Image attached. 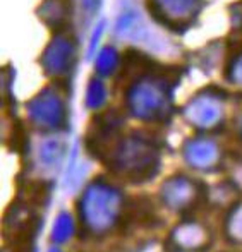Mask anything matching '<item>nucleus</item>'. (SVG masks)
<instances>
[{"label": "nucleus", "mask_w": 242, "mask_h": 252, "mask_svg": "<svg viewBox=\"0 0 242 252\" xmlns=\"http://www.w3.org/2000/svg\"><path fill=\"white\" fill-rule=\"evenodd\" d=\"M115 62H117L115 50H113V48H110V47L103 48V50L100 52L98 62H97L98 72H102V74H105V76H106V74L113 70V67H115Z\"/></svg>", "instance_id": "obj_4"}, {"label": "nucleus", "mask_w": 242, "mask_h": 252, "mask_svg": "<svg viewBox=\"0 0 242 252\" xmlns=\"http://www.w3.org/2000/svg\"><path fill=\"white\" fill-rule=\"evenodd\" d=\"M76 5L77 9L83 10V14H86V17H90L97 10L98 0H76Z\"/></svg>", "instance_id": "obj_6"}, {"label": "nucleus", "mask_w": 242, "mask_h": 252, "mask_svg": "<svg viewBox=\"0 0 242 252\" xmlns=\"http://www.w3.org/2000/svg\"><path fill=\"white\" fill-rule=\"evenodd\" d=\"M41 17L43 21L48 24V26L55 28L60 26V24L66 21V12H67V7L64 0H47L41 7Z\"/></svg>", "instance_id": "obj_3"}, {"label": "nucleus", "mask_w": 242, "mask_h": 252, "mask_svg": "<svg viewBox=\"0 0 242 252\" xmlns=\"http://www.w3.org/2000/svg\"><path fill=\"white\" fill-rule=\"evenodd\" d=\"M74 55V43L67 34H57L52 41H50L47 52L43 55V63L48 70L53 72H60L66 67H69L70 59Z\"/></svg>", "instance_id": "obj_2"}, {"label": "nucleus", "mask_w": 242, "mask_h": 252, "mask_svg": "<svg viewBox=\"0 0 242 252\" xmlns=\"http://www.w3.org/2000/svg\"><path fill=\"white\" fill-rule=\"evenodd\" d=\"M105 98V91H103V86L97 81H93L90 86V93H88V101H90L91 106L100 105L102 100Z\"/></svg>", "instance_id": "obj_5"}, {"label": "nucleus", "mask_w": 242, "mask_h": 252, "mask_svg": "<svg viewBox=\"0 0 242 252\" xmlns=\"http://www.w3.org/2000/svg\"><path fill=\"white\" fill-rule=\"evenodd\" d=\"M199 0H149V9L156 21L172 30H186L198 14Z\"/></svg>", "instance_id": "obj_1"}]
</instances>
